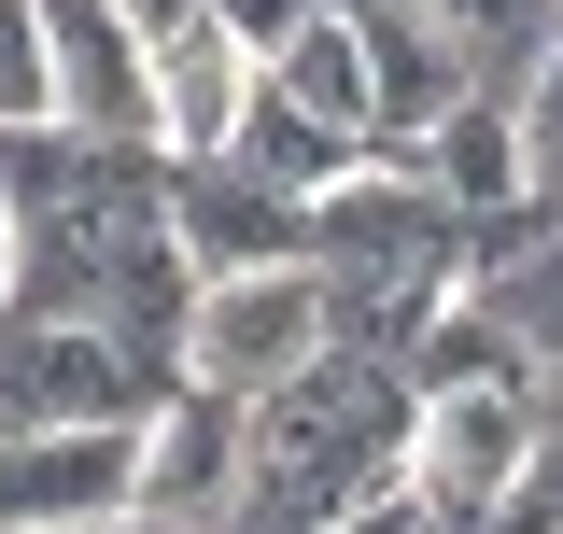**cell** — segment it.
I'll return each instance as SVG.
<instances>
[{
    "mask_svg": "<svg viewBox=\"0 0 563 534\" xmlns=\"http://www.w3.org/2000/svg\"><path fill=\"white\" fill-rule=\"evenodd\" d=\"M184 366L128 352L113 324H43V310H0V450L14 436H99V422H155Z\"/></svg>",
    "mask_w": 563,
    "mask_h": 534,
    "instance_id": "7a4b0ae2",
    "label": "cell"
},
{
    "mask_svg": "<svg viewBox=\"0 0 563 534\" xmlns=\"http://www.w3.org/2000/svg\"><path fill=\"white\" fill-rule=\"evenodd\" d=\"M422 183L465 211V225H507V211H521V113H507V99H451V113L422 127Z\"/></svg>",
    "mask_w": 563,
    "mask_h": 534,
    "instance_id": "8fae6325",
    "label": "cell"
},
{
    "mask_svg": "<svg viewBox=\"0 0 563 534\" xmlns=\"http://www.w3.org/2000/svg\"><path fill=\"white\" fill-rule=\"evenodd\" d=\"M409 366H366V352H324V366H296L268 408H254V450H240V507L225 534H324L352 521L366 492H395L409 478Z\"/></svg>",
    "mask_w": 563,
    "mask_h": 534,
    "instance_id": "6da1fadb",
    "label": "cell"
},
{
    "mask_svg": "<svg viewBox=\"0 0 563 534\" xmlns=\"http://www.w3.org/2000/svg\"><path fill=\"white\" fill-rule=\"evenodd\" d=\"M211 169H240V183H268V198H296V211H324L366 169V141H339L324 113H296L282 85H254V113H240V141L211 155Z\"/></svg>",
    "mask_w": 563,
    "mask_h": 534,
    "instance_id": "30bf717a",
    "label": "cell"
},
{
    "mask_svg": "<svg viewBox=\"0 0 563 534\" xmlns=\"http://www.w3.org/2000/svg\"><path fill=\"white\" fill-rule=\"evenodd\" d=\"M479 534H563V394L536 408V450H521V478L493 492V521Z\"/></svg>",
    "mask_w": 563,
    "mask_h": 534,
    "instance_id": "4fadbf2b",
    "label": "cell"
},
{
    "mask_svg": "<svg viewBox=\"0 0 563 534\" xmlns=\"http://www.w3.org/2000/svg\"><path fill=\"white\" fill-rule=\"evenodd\" d=\"M268 85L296 99V113H324L339 141H366V127H380V85H366V29H352L339 0H324V14H310V29H296V43L268 57Z\"/></svg>",
    "mask_w": 563,
    "mask_h": 534,
    "instance_id": "7c38bea8",
    "label": "cell"
},
{
    "mask_svg": "<svg viewBox=\"0 0 563 534\" xmlns=\"http://www.w3.org/2000/svg\"><path fill=\"white\" fill-rule=\"evenodd\" d=\"M29 14H43V70H57V127L155 155V43L113 0H29Z\"/></svg>",
    "mask_w": 563,
    "mask_h": 534,
    "instance_id": "5b68a950",
    "label": "cell"
},
{
    "mask_svg": "<svg viewBox=\"0 0 563 534\" xmlns=\"http://www.w3.org/2000/svg\"><path fill=\"white\" fill-rule=\"evenodd\" d=\"M254 85H268V70L240 57L211 14H198V29H169V43H155V155H169V169L225 155V141H240V113H254Z\"/></svg>",
    "mask_w": 563,
    "mask_h": 534,
    "instance_id": "9c48e42d",
    "label": "cell"
},
{
    "mask_svg": "<svg viewBox=\"0 0 563 534\" xmlns=\"http://www.w3.org/2000/svg\"><path fill=\"white\" fill-rule=\"evenodd\" d=\"M169 240L198 281H254V267H310V211L198 155V169H169Z\"/></svg>",
    "mask_w": 563,
    "mask_h": 534,
    "instance_id": "ba28073f",
    "label": "cell"
},
{
    "mask_svg": "<svg viewBox=\"0 0 563 534\" xmlns=\"http://www.w3.org/2000/svg\"><path fill=\"white\" fill-rule=\"evenodd\" d=\"M240 450H254V408H240V394H198V380H169V408L141 422V521L225 534V507H240Z\"/></svg>",
    "mask_w": 563,
    "mask_h": 534,
    "instance_id": "52a82bcc",
    "label": "cell"
},
{
    "mask_svg": "<svg viewBox=\"0 0 563 534\" xmlns=\"http://www.w3.org/2000/svg\"><path fill=\"white\" fill-rule=\"evenodd\" d=\"M14 127H57V70H43V14L0 0V141Z\"/></svg>",
    "mask_w": 563,
    "mask_h": 534,
    "instance_id": "5bb4252c",
    "label": "cell"
},
{
    "mask_svg": "<svg viewBox=\"0 0 563 534\" xmlns=\"http://www.w3.org/2000/svg\"><path fill=\"white\" fill-rule=\"evenodd\" d=\"M507 113H521V183H536V169L563 155V29H550V57L521 70V99H507Z\"/></svg>",
    "mask_w": 563,
    "mask_h": 534,
    "instance_id": "9a60e30c",
    "label": "cell"
},
{
    "mask_svg": "<svg viewBox=\"0 0 563 534\" xmlns=\"http://www.w3.org/2000/svg\"><path fill=\"white\" fill-rule=\"evenodd\" d=\"M198 14H211V29H225V43H240V57H254V70H268L282 43H296V29L324 14V0H198Z\"/></svg>",
    "mask_w": 563,
    "mask_h": 534,
    "instance_id": "2e32d148",
    "label": "cell"
},
{
    "mask_svg": "<svg viewBox=\"0 0 563 534\" xmlns=\"http://www.w3.org/2000/svg\"><path fill=\"white\" fill-rule=\"evenodd\" d=\"M113 14H128L141 43H169V29H198V0H113Z\"/></svg>",
    "mask_w": 563,
    "mask_h": 534,
    "instance_id": "e0dca14e",
    "label": "cell"
},
{
    "mask_svg": "<svg viewBox=\"0 0 563 534\" xmlns=\"http://www.w3.org/2000/svg\"><path fill=\"white\" fill-rule=\"evenodd\" d=\"M0 310H14V211H0Z\"/></svg>",
    "mask_w": 563,
    "mask_h": 534,
    "instance_id": "ac0fdd59",
    "label": "cell"
},
{
    "mask_svg": "<svg viewBox=\"0 0 563 534\" xmlns=\"http://www.w3.org/2000/svg\"><path fill=\"white\" fill-rule=\"evenodd\" d=\"M536 380H479V394H422L409 422V492H422V521L437 534H479L493 521V492L521 478V450H536Z\"/></svg>",
    "mask_w": 563,
    "mask_h": 534,
    "instance_id": "277c9868",
    "label": "cell"
},
{
    "mask_svg": "<svg viewBox=\"0 0 563 534\" xmlns=\"http://www.w3.org/2000/svg\"><path fill=\"white\" fill-rule=\"evenodd\" d=\"M339 352V310H324V267H254V281H198V310H184V380L198 394H240L268 408L296 366H324Z\"/></svg>",
    "mask_w": 563,
    "mask_h": 534,
    "instance_id": "3957f363",
    "label": "cell"
},
{
    "mask_svg": "<svg viewBox=\"0 0 563 534\" xmlns=\"http://www.w3.org/2000/svg\"><path fill=\"white\" fill-rule=\"evenodd\" d=\"M141 507V422L99 436H14L0 450V534H99Z\"/></svg>",
    "mask_w": 563,
    "mask_h": 534,
    "instance_id": "8992f818",
    "label": "cell"
}]
</instances>
